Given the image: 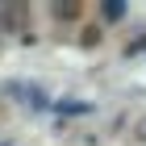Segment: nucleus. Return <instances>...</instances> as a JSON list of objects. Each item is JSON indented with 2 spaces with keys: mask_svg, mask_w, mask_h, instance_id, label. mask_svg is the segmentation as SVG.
Here are the masks:
<instances>
[{
  "mask_svg": "<svg viewBox=\"0 0 146 146\" xmlns=\"http://www.w3.org/2000/svg\"><path fill=\"white\" fill-rule=\"evenodd\" d=\"M50 13H54L58 21H79L84 17V4L79 0H67V4H50Z\"/></svg>",
  "mask_w": 146,
  "mask_h": 146,
  "instance_id": "obj_1",
  "label": "nucleus"
},
{
  "mask_svg": "<svg viewBox=\"0 0 146 146\" xmlns=\"http://www.w3.org/2000/svg\"><path fill=\"white\" fill-rule=\"evenodd\" d=\"M121 13H125V4H121V0H109V4H104V17H109V21H117Z\"/></svg>",
  "mask_w": 146,
  "mask_h": 146,
  "instance_id": "obj_2",
  "label": "nucleus"
}]
</instances>
